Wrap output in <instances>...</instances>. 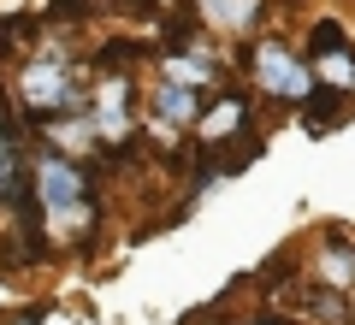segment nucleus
I'll use <instances>...</instances> for the list:
<instances>
[{
    "label": "nucleus",
    "mask_w": 355,
    "mask_h": 325,
    "mask_svg": "<svg viewBox=\"0 0 355 325\" xmlns=\"http://www.w3.org/2000/svg\"><path fill=\"white\" fill-rule=\"evenodd\" d=\"M36 201H42V219H53V225L83 231L89 219H95L89 177H83V166H71L65 154H42L36 160Z\"/></svg>",
    "instance_id": "1"
},
{
    "label": "nucleus",
    "mask_w": 355,
    "mask_h": 325,
    "mask_svg": "<svg viewBox=\"0 0 355 325\" xmlns=\"http://www.w3.org/2000/svg\"><path fill=\"white\" fill-rule=\"evenodd\" d=\"M18 100H24L30 118H53V113H95V100L77 89L71 65L60 60H30L18 77Z\"/></svg>",
    "instance_id": "2"
},
{
    "label": "nucleus",
    "mask_w": 355,
    "mask_h": 325,
    "mask_svg": "<svg viewBox=\"0 0 355 325\" xmlns=\"http://www.w3.org/2000/svg\"><path fill=\"white\" fill-rule=\"evenodd\" d=\"M249 71H254V83H261V95H272V100H314V71H308V60H296L284 42H254Z\"/></svg>",
    "instance_id": "3"
},
{
    "label": "nucleus",
    "mask_w": 355,
    "mask_h": 325,
    "mask_svg": "<svg viewBox=\"0 0 355 325\" xmlns=\"http://www.w3.org/2000/svg\"><path fill=\"white\" fill-rule=\"evenodd\" d=\"M154 118H160L166 130L202 125V95H196V83H178V77H166V83L154 89Z\"/></svg>",
    "instance_id": "4"
},
{
    "label": "nucleus",
    "mask_w": 355,
    "mask_h": 325,
    "mask_svg": "<svg viewBox=\"0 0 355 325\" xmlns=\"http://www.w3.org/2000/svg\"><path fill=\"white\" fill-rule=\"evenodd\" d=\"M95 125H101V142H119L125 137V125H130V83L125 77H107L101 89H95Z\"/></svg>",
    "instance_id": "5"
},
{
    "label": "nucleus",
    "mask_w": 355,
    "mask_h": 325,
    "mask_svg": "<svg viewBox=\"0 0 355 325\" xmlns=\"http://www.w3.org/2000/svg\"><path fill=\"white\" fill-rule=\"evenodd\" d=\"M0 201H24V148L12 142L6 118H0Z\"/></svg>",
    "instance_id": "6"
},
{
    "label": "nucleus",
    "mask_w": 355,
    "mask_h": 325,
    "mask_svg": "<svg viewBox=\"0 0 355 325\" xmlns=\"http://www.w3.org/2000/svg\"><path fill=\"white\" fill-rule=\"evenodd\" d=\"M237 125H243V95H225L214 113H202V137L214 142V148L219 142H249V137H237Z\"/></svg>",
    "instance_id": "7"
},
{
    "label": "nucleus",
    "mask_w": 355,
    "mask_h": 325,
    "mask_svg": "<svg viewBox=\"0 0 355 325\" xmlns=\"http://www.w3.org/2000/svg\"><path fill=\"white\" fill-rule=\"evenodd\" d=\"M320 278H326L331 290H349L355 284V249H349V243H326V249H320Z\"/></svg>",
    "instance_id": "8"
},
{
    "label": "nucleus",
    "mask_w": 355,
    "mask_h": 325,
    "mask_svg": "<svg viewBox=\"0 0 355 325\" xmlns=\"http://www.w3.org/2000/svg\"><path fill=\"white\" fill-rule=\"evenodd\" d=\"M202 12L219 18V24H231V30H243V24H254L261 0H202Z\"/></svg>",
    "instance_id": "9"
},
{
    "label": "nucleus",
    "mask_w": 355,
    "mask_h": 325,
    "mask_svg": "<svg viewBox=\"0 0 355 325\" xmlns=\"http://www.w3.org/2000/svg\"><path fill=\"white\" fill-rule=\"evenodd\" d=\"M338 48H343V30H338V24H314V36H308V53H314V60H331Z\"/></svg>",
    "instance_id": "10"
}]
</instances>
